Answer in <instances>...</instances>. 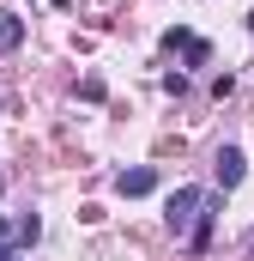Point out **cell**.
<instances>
[{
    "label": "cell",
    "instance_id": "obj_1",
    "mask_svg": "<svg viewBox=\"0 0 254 261\" xmlns=\"http://www.w3.org/2000/svg\"><path fill=\"white\" fill-rule=\"evenodd\" d=\"M194 219H200V189H176V195H170V206H164V225H170L176 237H188Z\"/></svg>",
    "mask_w": 254,
    "mask_h": 261
},
{
    "label": "cell",
    "instance_id": "obj_2",
    "mask_svg": "<svg viewBox=\"0 0 254 261\" xmlns=\"http://www.w3.org/2000/svg\"><path fill=\"white\" fill-rule=\"evenodd\" d=\"M151 189H157V170H151V164H133V170H115V195L139 200V195H151Z\"/></svg>",
    "mask_w": 254,
    "mask_h": 261
},
{
    "label": "cell",
    "instance_id": "obj_3",
    "mask_svg": "<svg viewBox=\"0 0 254 261\" xmlns=\"http://www.w3.org/2000/svg\"><path fill=\"white\" fill-rule=\"evenodd\" d=\"M0 237H6V243H12V249H30V243H37V237H43V219H37V213H18V219H12V225H6V231H0Z\"/></svg>",
    "mask_w": 254,
    "mask_h": 261
},
{
    "label": "cell",
    "instance_id": "obj_4",
    "mask_svg": "<svg viewBox=\"0 0 254 261\" xmlns=\"http://www.w3.org/2000/svg\"><path fill=\"white\" fill-rule=\"evenodd\" d=\"M242 170H248V164H242V152H236V146H224V152H218V189L230 195V189L242 182Z\"/></svg>",
    "mask_w": 254,
    "mask_h": 261
},
{
    "label": "cell",
    "instance_id": "obj_5",
    "mask_svg": "<svg viewBox=\"0 0 254 261\" xmlns=\"http://www.w3.org/2000/svg\"><path fill=\"white\" fill-rule=\"evenodd\" d=\"M24 43V18H0V55H12Z\"/></svg>",
    "mask_w": 254,
    "mask_h": 261
},
{
    "label": "cell",
    "instance_id": "obj_6",
    "mask_svg": "<svg viewBox=\"0 0 254 261\" xmlns=\"http://www.w3.org/2000/svg\"><path fill=\"white\" fill-rule=\"evenodd\" d=\"M182 55H188V61L200 67V61H206V55H212V49H206V43H200V37H188V43H182Z\"/></svg>",
    "mask_w": 254,
    "mask_h": 261
},
{
    "label": "cell",
    "instance_id": "obj_7",
    "mask_svg": "<svg viewBox=\"0 0 254 261\" xmlns=\"http://www.w3.org/2000/svg\"><path fill=\"white\" fill-rule=\"evenodd\" d=\"M0 261H18V255H12V243H6V237H0Z\"/></svg>",
    "mask_w": 254,
    "mask_h": 261
}]
</instances>
